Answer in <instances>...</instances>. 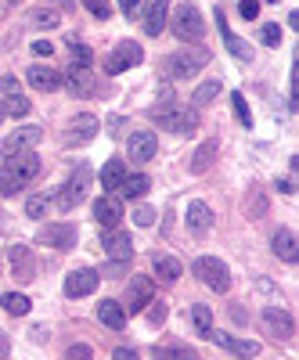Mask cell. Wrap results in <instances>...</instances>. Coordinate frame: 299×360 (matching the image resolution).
<instances>
[{
  "instance_id": "cell-26",
  "label": "cell",
  "mask_w": 299,
  "mask_h": 360,
  "mask_svg": "<svg viewBox=\"0 0 299 360\" xmlns=\"http://www.w3.org/2000/svg\"><path fill=\"white\" fill-rule=\"evenodd\" d=\"M217 152H220V144H217V137H209V141H202V144H198V152H195V159H191V173H205L209 166L217 162Z\"/></svg>"
},
{
  "instance_id": "cell-25",
  "label": "cell",
  "mask_w": 299,
  "mask_h": 360,
  "mask_svg": "<svg viewBox=\"0 0 299 360\" xmlns=\"http://www.w3.org/2000/svg\"><path fill=\"white\" fill-rule=\"evenodd\" d=\"M98 321L105 328H112V332H119V328H127V310L115 303V299H101L98 303Z\"/></svg>"
},
{
  "instance_id": "cell-43",
  "label": "cell",
  "mask_w": 299,
  "mask_h": 360,
  "mask_svg": "<svg viewBox=\"0 0 299 360\" xmlns=\"http://www.w3.org/2000/svg\"><path fill=\"white\" fill-rule=\"evenodd\" d=\"M144 310H148V324H152V328H159L166 321V307L163 303H148Z\"/></svg>"
},
{
  "instance_id": "cell-32",
  "label": "cell",
  "mask_w": 299,
  "mask_h": 360,
  "mask_svg": "<svg viewBox=\"0 0 299 360\" xmlns=\"http://www.w3.org/2000/svg\"><path fill=\"white\" fill-rule=\"evenodd\" d=\"M220 94V79H205L198 90H195V98H191V105L195 108H202V105H209V101H213Z\"/></svg>"
},
{
  "instance_id": "cell-22",
  "label": "cell",
  "mask_w": 299,
  "mask_h": 360,
  "mask_svg": "<svg viewBox=\"0 0 299 360\" xmlns=\"http://www.w3.org/2000/svg\"><path fill=\"white\" fill-rule=\"evenodd\" d=\"M166 18H170V0H152V4H148V15H144V33L159 37L166 29Z\"/></svg>"
},
{
  "instance_id": "cell-19",
  "label": "cell",
  "mask_w": 299,
  "mask_h": 360,
  "mask_svg": "<svg viewBox=\"0 0 299 360\" xmlns=\"http://www.w3.org/2000/svg\"><path fill=\"white\" fill-rule=\"evenodd\" d=\"M188 231H191L195 238H202V234L213 231V209H209L205 202H191V205H188Z\"/></svg>"
},
{
  "instance_id": "cell-42",
  "label": "cell",
  "mask_w": 299,
  "mask_h": 360,
  "mask_svg": "<svg viewBox=\"0 0 299 360\" xmlns=\"http://www.w3.org/2000/svg\"><path fill=\"white\" fill-rule=\"evenodd\" d=\"M134 224H137V227H152V224H155V209H152V205H141L137 213H134Z\"/></svg>"
},
{
  "instance_id": "cell-55",
  "label": "cell",
  "mask_w": 299,
  "mask_h": 360,
  "mask_svg": "<svg viewBox=\"0 0 299 360\" xmlns=\"http://www.w3.org/2000/svg\"><path fill=\"white\" fill-rule=\"evenodd\" d=\"M263 4H278V0H263Z\"/></svg>"
},
{
  "instance_id": "cell-53",
  "label": "cell",
  "mask_w": 299,
  "mask_h": 360,
  "mask_svg": "<svg viewBox=\"0 0 299 360\" xmlns=\"http://www.w3.org/2000/svg\"><path fill=\"white\" fill-rule=\"evenodd\" d=\"M51 4H54V8H62V11H69V8L76 4V0H51Z\"/></svg>"
},
{
  "instance_id": "cell-7",
  "label": "cell",
  "mask_w": 299,
  "mask_h": 360,
  "mask_svg": "<svg viewBox=\"0 0 299 360\" xmlns=\"http://www.w3.org/2000/svg\"><path fill=\"white\" fill-rule=\"evenodd\" d=\"M141 62H144L141 44H137V40H123V44H115L112 54L105 58V72H108V76H119L123 69H134V65H141Z\"/></svg>"
},
{
  "instance_id": "cell-44",
  "label": "cell",
  "mask_w": 299,
  "mask_h": 360,
  "mask_svg": "<svg viewBox=\"0 0 299 360\" xmlns=\"http://www.w3.org/2000/svg\"><path fill=\"white\" fill-rule=\"evenodd\" d=\"M238 11H242V18H256L260 15V0H238Z\"/></svg>"
},
{
  "instance_id": "cell-40",
  "label": "cell",
  "mask_w": 299,
  "mask_h": 360,
  "mask_svg": "<svg viewBox=\"0 0 299 360\" xmlns=\"http://www.w3.org/2000/svg\"><path fill=\"white\" fill-rule=\"evenodd\" d=\"M260 40H263L267 47H278V44H281V25H274V22H267V25L260 29Z\"/></svg>"
},
{
  "instance_id": "cell-38",
  "label": "cell",
  "mask_w": 299,
  "mask_h": 360,
  "mask_svg": "<svg viewBox=\"0 0 299 360\" xmlns=\"http://www.w3.org/2000/svg\"><path fill=\"white\" fill-rule=\"evenodd\" d=\"M29 22L40 25V29H54L58 25V11H47V8H37L33 15H29Z\"/></svg>"
},
{
  "instance_id": "cell-31",
  "label": "cell",
  "mask_w": 299,
  "mask_h": 360,
  "mask_svg": "<svg viewBox=\"0 0 299 360\" xmlns=\"http://www.w3.org/2000/svg\"><path fill=\"white\" fill-rule=\"evenodd\" d=\"M0 307H4L8 314H15V317H25L29 310H33V303H29V295H22V292H8L4 299H0Z\"/></svg>"
},
{
  "instance_id": "cell-28",
  "label": "cell",
  "mask_w": 299,
  "mask_h": 360,
  "mask_svg": "<svg viewBox=\"0 0 299 360\" xmlns=\"http://www.w3.org/2000/svg\"><path fill=\"white\" fill-rule=\"evenodd\" d=\"M123 176H127L123 159H108V162L101 166V188H105V191H115L119 184H123Z\"/></svg>"
},
{
  "instance_id": "cell-5",
  "label": "cell",
  "mask_w": 299,
  "mask_h": 360,
  "mask_svg": "<svg viewBox=\"0 0 299 360\" xmlns=\"http://www.w3.org/2000/svg\"><path fill=\"white\" fill-rule=\"evenodd\" d=\"M209 62V51L195 47V51H177V54H166V62H163V72L166 76H177V79H191L198 69H205Z\"/></svg>"
},
{
  "instance_id": "cell-8",
  "label": "cell",
  "mask_w": 299,
  "mask_h": 360,
  "mask_svg": "<svg viewBox=\"0 0 299 360\" xmlns=\"http://www.w3.org/2000/svg\"><path fill=\"white\" fill-rule=\"evenodd\" d=\"M98 130H101L98 115H91V112H79V115H72V119H69V127H65V144H69V148L91 144V141L98 137Z\"/></svg>"
},
{
  "instance_id": "cell-6",
  "label": "cell",
  "mask_w": 299,
  "mask_h": 360,
  "mask_svg": "<svg viewBox=\"0 0 299 360\" xmlns=\"http://www.w3.org/2000/svg\"><path fill=\"white\" fill-rule=\"evenodd\" d=\"M195 278L205 285V288H213V292H227L231 288V270L224 259L217 256H198L195 259Z\"/></svg>"
},
{
  "instance_id": "cell-35",
  "label": "cell",
  "mask_w": 299,
  "mask_h": 360,
  "mask_svg": "<svg viewBox=\"0 0 299 360\" xmlns=\"http://www.w3.org/2000/svg\"><path fill=\"white\" fill-rule=\"evenodd\" d=\"M231 105H234L238 123H242V127H253V112H249V101L242 98V90H234V94H231Z\"/></svg>"
},
{
  "instance_id": "cell-29",
  "label": "cell",
  "mask_w": 299,
  "mask_h": 360,
  "mask_svg": "<svg viewBox=\"0 0 299 360\" xmlns=\"http://www.w3.org/2000/svg\"><path fill=\"white\" fill-rule=\"evenodd\" d=\"M152 266H155V274L163 278V281H177V278H181L184 274V266H181V259H177V256H155L152 259Z\"/></svg>"
},
{
  "instance_id": "cell-47",
  "label": "cell",
  "mask_w": 299,
  "mask_h": 360,
  "mask_svg": "<svg viewBox=\"0 0 299 360\" xmlns=\"http://www.w3.org/2000/svg\"><path fill=\"white\" fill-rule=\"evenodd\" d=\"M0 90H4V98L8 94H18V79L15 76H4V79H0Z\"/></svg>"
},
{
  "instance_id": "cell-54",
  "label": "cell",
  "mask_w": 299,
  "mask_h": 360,
  "mask_svg": "<svg viewBox=\"0 0 299 360\" xmlns=\"http://www.w3.org/2000/svg\"><path fill=\"white\" fill-rule=\"evenodd\" d=\"M4 115H8V112H4V101H0V123H4Z\"/></svg>"
},
{
  "instance_id": "cell-12",
  "label": "cell",
  "mask_w": 299,
  "mask_h": 360,
  "mask_svg": "<svg viewBox=\"0 0 299 360\" xmlns=\"http://www.w3.org/2000/svg\"><path fill=\"white\" fill-rule=\"evenodd\" d=\"M37 242L40 245H47V249H72L76 245V227L72 224H47V227H40L37 231Z\"/></svg>"
},
{
  "instance_id": "cell-9",
  "label": "cell",
  "mask_w": 299,
  "mask_h": 360,
  "mask_svg": "<svg viewBox=\"0 0 299 360\" xmlns=\"http://www.w3.org/2000/svg\"><path fill=\"white\" fill-rule=\"evenodd\" d=\"M40 137H44L40 127H22V130L8 134L4 141H0V159H11L18 152H33V148L40 144Z\"/></svg>"
},
{
  "instance_id": "cell-14",
  "label": "cell",
  "mask_w": 299,
  "mask_h": 360,
  "mask_svg": "<svg viewBox=\"0 0 299 360\" xmlns=\"http://www.w3.org/2000/svg\"><path fill=\"white\" fill-rule=\"evenodd\" d=\"M263 332L274 335V339H292V335H295V317H292L288 310L267 307V310H263Z\"/></svg>"
},
{
  "instance_id": "cell-21",
  "label": "cell",
  "mask_w": 299,
  "mask_h": 360,
  "mask_svg": "<svg viewBox=\"0 0 299 360\" xmlns=\"http://www.w3.org/2000/svg\"><path fill=\"white\" fill-rule=\"evenodd\" d=\"M25 79H29V86L44 90V94H51V90L62 86V72H54V69H47V65H29Z\"/></svg>"
},
{
  "instance_id": "cell-30",
  "label": "cell",
  "mask_w": 299,
  "mask_h": 360,
  "mask_svg": "<svg viewBox=\"0 0 299 360\" xmlns=\"http://www.w3.org/2000/svg\"><path fill=\"white\" fill-rule=\"evenodd\" d=\"M191 324H195V332H198L202 339H209V332H213V310L202 307V303H195V307H191Z\"/></svg>"
},
{
  "instance_id": "cell-10",
  "label": "cell",
  "mask_w": 299,
  "mask_h": 360,
  "mask_svg": "<svg viewBox=\"0 0 299 360\" xmlns=\"http://www.w3.org/2000/svg\"><path fill=\"white\" fill-rule=\"evenodd\" d=\"M101 245H105L112 263H130L134 259V242L127 238V231H119V227H105L101 231Z\"/></svg>"
},
{
  "instance_id": "cell-37",
  "label": "cell",
  "mask_w": 299,
  "mask_h": 360,
  "mask_svg": "<svg viewBox=\"0 0 299 360\" xmlns=\"http://www.w3.org/2000/svg\"><path fill=\"white\" fill-rule=\"evenodd\" d=\"M47 205H51L47 195H33V198L25 202V217H29V220H40V217L47 213Z\"/></svg>"
},
{
  "instance_id": "cell-41",
  "label": "cell",
  "mask_w": 299,
  "mask_h": 360,
  "mask_svg": "<svg viewBox=\"0 0 299 360\" xmlns=\"http://www.w3.org/2000/svg\"><path fill=\"white\" fill-rule=\"evenodd\" d=\"M83 8L91 11L94 18H108V15H112V4H108V0H83Z\"/></svg>"
},
{
  "instance_id": "cell-4",
  "label": "cell",
  "mask_w": 299,
  "mask_h": 360,
  "mask_svg": "<svg viewBox=\"0 0 299 360\" xmlns=\"http://www.w3.org/2000/svg\"><path fill=\"white\" fill-rule=\"evenodd\" d=\"M170 29H173V37L184 40V44H202L205 40V18L198 15L195 4H181V8H177Z\"/></svg>"
},
{
  "instance_id": "cell-56",
  "label": "cell",
  "mask_w": 299,
  "mask_h": 360,
  "mask_svg": "<svg viewBox=\"0 0 299 360\" xmlns=\"http://www.w3.org/2000/svg\"><path fill=\"white\" fill-rule=\"evenodd\" d=\"M8 4H15V0H8Z\"/></svg>"
},
{
  "instance_id": "cell-49",
  "label": "cell",
  "mask_w": 299,
  "mask_h": 360,
  "mask_svg": "<svg viewBox=\"0 0 299 360\" xmlns=\"http://www.w3.org/2000/svg\"><path fill=\"white\" fill-rule=\"evenodd\" d=\"M33 54H40V58H47V54H54V47H51L47 40H37V44H33Z\"/></svg>"
},
{
  "instance_id": "cell-13",
  "label": "cell",
  "mask_w": 299,
  "mask_h": 360,
  "mask_svg": "<svg viewBox=\"0 0 299 360\" xmlns=\"http://www.w3.org/2000/svg\"><path fill=\"white\" fill-rule=\"evenodd\" d=\"M152 299H155V281L152 278H144V274L130 278V285H127V310L130 314H141Z\"/></svg>"
},
{
  "instance_id": "cell-51",
  "label": "cell",
  "mask_w": 299,
  "mask_h": 360,
  "mask_svg": "<svg viewBox=\"0 0 299 360\" xmlns=\"http://www.w3.org/2000/svg\"><path fill=\"white\" fill-rule=\"evenodd\" d=\"M108 130H112V134H119V130H123V115H112V123H108Z\"/></svg>"
},
{
  "instance_id": "cell-36",
  "label": "cell",
  "mask_w": 299,
  "mask_h": 360,
  "mask_svg": "<svg viewBox=\"0 0 299 360\" xmlns=\"http://www.w3.org/2000/svg\"><path fill=\"white\" fill-rule=\"evenodd\" d=\"M4 112L15 115V119L29 115V98H22V94H8V98H4Z\"/></svg>"
},
{
  "instance_id": "cell-18",
  "label": "cell",
  "mask_w": 299,
  "mask_h": 360,
  "mask_svg": "<svg viewBox=\"0 0 299 360\" xmlns=\"http://www.w3.org/2000/svg\"><path fill=\"white\" fill-rule=\"evenodd\" d=\"M271 249H274V256H278L281 263H295V259H299V238H295V231H288V227L274 231Z\"/></svg>"
},
{
  "instance_id": "cell-48",
  "label": "cell",
  "mask_w": 299,
  "mask_h": 360,
  "mask_svg": "<svg viewBox=\"0 0 299 360\" xmlns=\"http://www.w3.org/2000/svg\"><path fill=\"white\" fill-rule=\"evenodd\" d=\"M112 356H115V360H134V356H137V349H130V346H115V349H112Z\"/></svg>"
},
{
  "instance_id": "cell-39",
  "label": "cell",
  "mask_w": 299,
  "mask_h": 360,
  "mask_svg": "<svg viewBox=\"0 0 299 360\" xmlns=\"http://www.w3.org/2000/svg\"><path fill=\"white\" fill-rule=\"evenodd\" d=\"M267 209V195H263V188H249V217H260Z\"/></svg>"
},
{
  "instance_id": "cell-24",
  "label": "cell",
  "mask_w": 299,
  "mask_h": 360,
  "mask_svg": "<svg viewBox=\"0 0 299 360\" xmlns=\"http://www.w3.org/2000/svg\"><path fill=\"white\" fill-rule=\"evenodd\" d=\"M94 220L101 227H119V220H123V202H115V198H98L94 202Z\"/></svg>"
},
{
  "instance_id": "cell-45",
  "label": "cell",
  "mask_w": 299,
  "mask_h": 360,
  "mask_svg": "<svg viewBox=\"0 0 299 360\" xmlns=\"http://www.w3.org/2000/svg\"><path fill=\"white\" fill-rule=\"evenodd\" d=\"M65 356H72V360H87V356H94V349L87 346V342H76V346L65 349Z\"/></svg>"
},
{
  "instance_id": "cell-46",
  "label": "cell",
  "mask_w": 299,
  "mask_h": 360,
  "mask_svg": "<svg viewBox=\"0 0 299 360\" xmlns=\"http://www.w3.org/2000/svg\"><path fill=\"white\" fill-rule=\"evenodd\" d=\"M141 4H144V0H119V11H123L127 18H134L141 11Z\"/></svg>"
},
{
  "instance_id": "cell-17",
  "label": "cell",
  "mask_w": 299,
  "mask_h": 360,
  "mask_svg": "<svg viewBox=\"0 0 299 360\" xmlns=\"http://www.w3.org/2000/svg\"><path fill=\"white\" fill-rule=\"evenodd\" d=\"M155 148H159V141H155V134H148V130H134L130 141H127V152H130L134 162H152Z\"/></svg>"
},
{
  "instance_id": "cell-50",
  "label": "cell",
  "mask_w": 299,
  "mask_h": 360,
  "mask_svg": "<svg viewBox=\"0 0 299 360\" xmlns=\"http://www.w3.org/2000/svg\"><path fill=\"white\" fill-rule=\"evenodd\" d=\"M231 321H234V324H246L249 317H246V310H242V307H231Z\"/></svg>"
},
{
  "instance_id": "cell-33",
  "label": "cell",
  "mask_w": 299,
  "mask_h": 360,
  "mask_svg": "<svg viewBox=\"0 0 299 360\" xmlns=\"http://www.w3.org/2000/svg\"><path fill=\"white\" fill-rule=\"evenodd\" d=\"M155 356H163V360H170V356H184V360H195L198 353H195L191 346H181V342H166V346H155Z\"/></svg>"
},
{
  "instance_id": "cell-15",
  "label": "cell",
  "mask_w": 299,
  "mask_h": 360,
  "mask_svg": "<svg viewBox=\"0 0 299 360\" xmlns=\"http://www.w3.org/2000/svg\"><path fill=\"white\" fill-rule=\"evenodd\" d=\"M8 263H11V274H15V281H33V274H37V259H33V249L29 245H11L8 249Z\"/></svg>"
},
{
  "instance_id": "cell-27",
  "label": "cell",
  "mask_w": 299,
  "mask_h": 360,
  "mask_svg": "<svg viewBox=\"0 0 299 360\" xmlns=\"http://www.w3.org/2000/svg\"><path fill=\"white\" fill-rule=\"evenodd\" d=\"M148 188H152V180H148V173H127L123 176V184H119V191H123V198H141L148 195Z\"/></svg>"
},
{
  "instance_id": "cell-1",
  "label": "cell",
  "mask_w": 299,
  "mask_h": 360,
  "mask_svg": "<svg viewBox=\"0 0 299 360\" xmlns=\"http://www.w3.org/2000/svg\"><path fill=\"white\" fill-rule=\"evenodd\" d=\"M40 176V155L37 152H18L4 159L0 166V195H18L25 184H33Z\"/></svg>"
},
{
  "instance_id": "cell-52",
  "label": "cell",
  "mask_w": 299,
  "mask_h": 360,
  "mask_svg": "<svg viewBox=\"0 0 299 360\" xmlns=\"http://www.w3.org/2000/svg\"><path fill=\"white\" fill-rule=\"evenodd\" d=\"M8 353H11V342H8L4 332H0V356H8Z\"/></svg>"
},
{
  "instance_id": "cell-16",
  "label": "cell",
  "mask_w": 299,
  "mask_h": 360,
  "mask_svg": "<svg viewBox=\"0 0 299 360\" xmlns=\"http://www.w3.org/2000/svg\"><path fill=\"white\" fill-rule=\"evenodd\" d=\"M98 288V270H91V266H79V270H72V274L65 278V295L69 299H83V295H91Z\"/></svg>"
},
{
  "instance_id": "cell-34",
  "label": "cell",
  "mask_w": 299,
  "mask_h": 360,
  "mask_svg": "<svg viewBox=\"0 0 299 360\" xmlns=\"http://www.w3.org/2000/svg\"><path fill=\"white\" fill-rule=\"evenodd\" d=\"M65 47H69V54H72V65H87V69H91V62H94L91 47H87V44H79V40H69Z\"/></svg>"
},
{
  "instance_id": "cell-23",
  "label": "cell",
  "mask_w": 299,
  "mask_h": 360,
  "mask_svg": "<svg viewBox=\"0 0 299 360\" xmlns=\"http://www.w3.org/2000/svg\"><path fill=\"white\" fill-rule=\"evenodd\" d=\"M217 25H220V37H224V44H227V51L238 58V62H253V47L246 44V40H238L231 29H227V18H224V11H217Z\"/></svg>"
},
{
  "instance_id": "cell-20",
  "label": "cell",
  "mask_w": 299,
  "mask_h": 360,
  "mask_svg": "<svg viewBox=\"0 0 299 360\" xmlns=\"http://www.w3.org/2000/svg\"><path fill=\"white\" fill-rule=\"evenodd\" d=\"M209 339H213L217 346H224L227 353H234V356H260V342H246V339H234V335H227V332H209Z\"/></svg>"
},
{
  "instance_id": "cell-3",
  "label": "cell",
  "mask_w": 299,
  "mask_h": 360,
  "mask_svg": "<svg viewBox=\"0 0 299 360\" xmlns=\"http://www.w3.org/2000/svg\"><path fill=\"white\" fill-rule=\"evenodd\" d=\"M91 180H94V173H91V166H76L72 169V176L65 180L62 188L54 191V205L62 209V213H69V209H76L83 198H87V191H91Z\"/></svg>"
},
{
  "instance_id": "cell-2",
  "label": "cell",
  "mask_w": 299,
  "mask_h": 360,
  "mask_svg": "<svg viewBox=\"0 0 299 360\" xmlns=\"http://www.w3.org/2000/svg\"><path fill=\"white\" fill-rule=\"evenodd\" d=\"M148 115H152V123H155V127H163V130H170V134H181V137H191V134L198 130V115H195V108H181V105H177V98L159 101Z\"/></svg>"
},
{
  "instance_id": "cell-11",
  "label": "cell",
  "mask_w": 299,
  "mask_h": 360,
  "mask_svg": "<svg viewBox=\"0 0 299 360\" xmlns=\"http://www.w3.org/2000/svg\"><path fill=\"white\" fill-rule=\"evenodd\" d=\"M62 86H69L72 98H94L98 94V79L87 65H69V72L62 76Z\"/></svg>"
}]
</instances>
